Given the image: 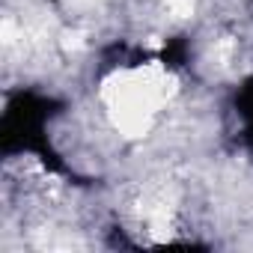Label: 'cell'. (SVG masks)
<instances>
[{"label": "cell", "mask_w": 253, "mask_h": 253, "mask_svg": "<svg viewBox=\"0 0 253 253\" xmlns=\"http://www.w3.org/2000/svg\"><path fill=\"white\" fill-rule=\"evenodd\" d=\"M54 101L39 95V92H15L6 101L3 125H0V140L3 152H39L42 161H54L48 140H45V122L51 119Z\"/></svg>", "instance_id": "6da1fadb"}, {"label": "cell", "mask_w": 253, "mask_h": 253, "mask_svg": "<svg viewBox=\"0 0 253 253\" xmlns=\"http://www.w3.org/2000/svg\"><path fill=\"white\" fill-rule=\"evenodd\" d=\"M235 104H238V113L244 116V137H247V143L253 146V78L241 86Z\"/></svg>", "instance_id": "7a4b0ae2"}, {"label": "cell", "mask_w": 253, "mask_h": 253, "mask_svg": "<svg viewBox=\"0 0 253 253\" xmlns=\"http://www.w3.org/2000/svg\"><path fill=\"white\" fill-rule=\"evenodd\" d=\"M185 42L182 39H173L167 48H164V63H170V66H182L185 63Z\"/></svg>", "instance_id": "3957f363"}]
</instances>
